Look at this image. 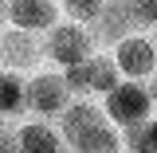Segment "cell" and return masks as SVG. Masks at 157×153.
<instances>
[{
  "label": "cell",
  "instance_id": "cell-13",
  "mask_svg": "<svg viewBox=\"0 0 157 153\" xmlns=\"http://www.w3.org/2000/svg\"><path fill=\"white\" fill-rule=\"evenodd\" d=\"M134 28H153L157 32V0H126Z\"/></svg>",
  "mask_w": 157,
  "mask_h": 153
},
{
  "label": "cell",
  "instance_id": "cell-8",
  "mask_svg": "<svg viewBox=\"0 0 157 153\" xmlns=\"http://www.w3.org/2000/svg\"><path fill=\"white\" fill-rule=\"evenodd\" d=\"M59 0H8V28L32 32V36H47L59 24Z\"/></svg>",
  "mask_w": 157,
  "mask_h": 153
},
{
  "label": "cell",
  "instance_id": "cell-15",
  "mask_svg": "<svg viewBox=\"0 0 157 153\" xmlns=\"http://www.w3.org/2000/svg\"><path fill=\"white\" fill-rule=\"evenodd\" d=\"M145 94H149V110H153V118H157V75L145 78Z\"/></svg>",
  "mask_w": 157,
  "mask_h": 153
},
{
  "label": "cell",
  "instance_id": "cell-3",
  "mask_svg": "<svg viewBox=\"0 0 157 153\" xmlns=\"http://www.w3.org/2000/svg\"><path fill=\"white\" fill-rule=\"evenodd\" d=\"M71 106V90L63 82V71H36L24 78V110H32L39 122H55Z\"/></svg>",
  "mask_w": 157,
  "mask_h": 153
},
{
  "label": "cell",
  "instance_id": "cell-5",
  "mask_svg": "<svg viewBox=\"0 0 157 153\" xmlns=\"http://www.w3.org/2000/svg\"><path fill=\"white\" fill-rule=\"evenodd\" d=\"M63 82H67V90H71V98H102L106 90H114L118 82V67L110 55H102V51H94L90 59H82L78 67H71V71H63Z\"/></svg>",
  "mask_w": 157,
  "mask_h": 153
},
{
  "label": "cell",
  "instance_id": "cell-12",
  "mask_svg": "<svg viewBox=\"0 0 157 153\" xmlns=\"http://www.w3.org/2000/svg\"><path fill=\"white\" fill-rule=\"evenodd\" d=\"M98 8H102V0H59V12H67L71 24H82V28L98 16Z\"/></svg>",
  "mask_w": 157,
  "mask_h": 153
},
{
  "label": "cell",
  "instance_id": "cell-6",
  "mask_svg": "<svg viewBox=\"0 0 157 153\" xmlns=\"http://www.w3.org/2000/svg\"><path fill=\"white\" fill-rule=\"evenodd\" d=\"M110 59H114V67H118V78H126V82H145V78L157 75L153 43H149V36H141V32L118 39L114 47H110Z\"/></svg>",
  "mask_w": 157,
  "mask_h": 153
},
{
  "label": "cell",
  "instance_id": "cell-11",
  "mask_svg": "<svg viewBox=\"0 0 157 153\" xmlns=\"http://www.w3.org/2000/svg\"><path fill=\"white\" fill-rule=\"evenodd\" d=\"M122 149L126 153H157V118L141 122L134 130H122Z\"/></svg>",
  "mask_w": 157,
  "mask_h": 153
},
{
  "label": "cell",
  "instance_id": "cell-7",
  "mask_svg": "<svg viewBox=\"0 0 157 153\" xmlns=\"http://www.w3.org/2000/svg\"><path fill=\"white\" fill-rule=\"evenodd\" d=\"M43 59V36L20 32V28H0V71L8 75H32Z\"/></svg>",
  "mask_w": 157,
  "mask_h": 153
},
{
  "label": "cell",
  "instance_id": "cell-1",
  "mask_svg": "<svg viewBox=\"0 0 157 153\" xmlns=\"http://www.w3.org/2000/svg\"><path fill=\"white\" fill-rule=\"evenodd\" d=\"M51 126L59 130L63 149H71V153H122V134L106 122L98 102L71 98V106Z\"/></svg>",
  "mask_w": 157,
  "mask_h": 153
},
{
  "label": "cell",
  "instance_id": "cell-2",
  "mask_svg": "<svg viewBox=\"0 0 157 153\" xmlns=\"http://www.w3.org/2000/svg\"><path fill=\"white\" fill-rule=\"evenodd\" d=\"M102 114H106V122L114 126L118 134L122 130H134V126H141V122H149L153 118V110H149V94H145V82H118L114 90H106L102 94Z\"/></svg>",
  "mask_w": 157,
  "mask_h": 153
},
{
  "label": "cell",
  "instance_id": "cell-10",
  "mask_svg": "<svg viewBox=\"0 0 157 153\" xmlns=\"http://www.w3.org/2000/svg\"><path fill=\"white\" fill-rule=\"evenodd\" d=\"M24 114V78L0 71V122Z\"/></svg>",
  "mask_w": 157,
  "mask_h": 153
},
{
  "label": "cell",
  "instance_id": "cell-9",
  "mask_svg": "<svg viewBox=\"0 0 157 153\" xmlns=\"http://www.w3.org/2000/svg\"><path fill=\"white\" fill-rule=\"evenodd\" d=\"M16 149L20 153H63V141H59V130L51 122L28 118L16 126Z\"/></svg>",
  "mask_w": 157,
  "mask_h": 153
},
{
  "label": "cell",
  "instance_id": "cell-17",
  "mask_svg": "<svg viewBox=\"0 0 157 153\" xmlns=\"http://www.w3.org/2000/svg\"><path fill=\"white\" fill-rule=\"evenodd\" d=\"M149 43H153V55H157V32H153V39H149Z\"/></svg>",
  "mask_w": 157,
  "mask_h": 153
},
{
  "label": "cell",
  "instance_id": "cell-14",
  "mask_svg": "<svg viewBox=\"0 0 157 153\" xmlns=\"http://www.w3.org/2000/svg\"><path fill=\"white\" fill-rule=\"evenodd\" d=\"M0 153H20L16 149V130L8 122H0Z\"/></svg>",
  "mask_w": 157,
  "mask_h": 153
},
{
  "label": "cell",
  "instance_id": "cell-4",
  "mask_svg": "<svg viewBox=\"0 0 157 153\" xmlns=\"http://www.w3.org/2000/svg\"><path fill=\"white\" fill-rule=\"evenodd\" d=\"M94 39H90V32L82 28V24H71V20H63V24H55L47 36H43V59H51L55 67H63V71H71V67H78L82 59L94 55Z\"/></svg>",
  "mask_w": 157,
  "mask_h": 153
},
{
  "label": "cell",
  "instance_id": "cell-16",
  "mask_svg": "<svg viewBox=\"0 0 157 153\" xmlns=\"http://www.w3.org/2000/svg\"><path fill=\"white\" fill-rule=\"evenodd\" d=\"M0 28H8V0H0Z\"/></svg>",
  "mask_w": 157,
  "mask_h": 153
}]
</instances>
